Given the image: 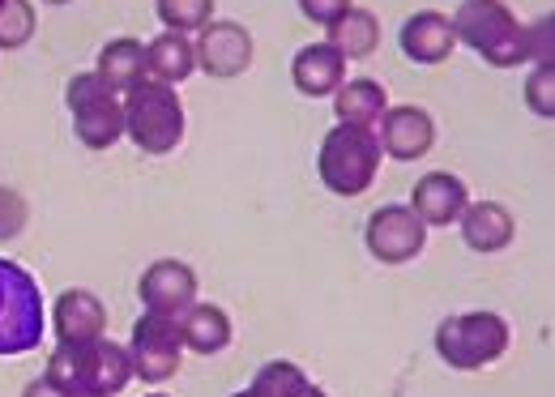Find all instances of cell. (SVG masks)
<instances>
[{
	"label": "cell",
	"mask_w": 555,
	"mask_h": 397,
	"mask_svg": "<svg viewBox=\"0 0 555 397\" xmlns=\"http://www.w3.org/2000/svg\"><path fill=\"white\" fill-rule=\"evenodd\" d=\"M43 337V304L30 273L0 261V355H22Z\"/></svg>",
	"instance_id": "7"
},
{
	"label": "cell",
	"mask_w": 555,
	"mask_h": 397,
	"mask_svg": "<svg viewBox=\"0 0 555 397\" xmlns=\"http://www.w3.org/2000/svg\"><path fill=\"white\" fill-rule=\"evenodd\" d=\"M354 0H299V9H304V17H312L317 26H334L343 13H347Z\"/></svg>",
	"instance_id": "29"
},
{
	"label": "cell",
	"mask_w": 555,
	"mask_h": 397,
	"mask_svg": "<svg viewBox=\"0 0 555 397\" xmlns=\"http://www.w3.org/2000/svg\"><path fill=\"white\" fill-rule=\"evenodd\" d=\"M193 56H197V68L209 73V77H240L244 68L253 65V35L240 26V22H222L214 17L202 26L197 43H193Z\"/></svg>",
	"instance_id": "10"
},
{
	"label": "cell",
	"mask_w": 555,
	"mask_h": 397,
	"mask_svg": "<svg viewBox=\"0 0 555 397\" xmlns=\"http://www.w3.org/2000/svg\"><path fill=\"white\" fill-rule=\"evenodd\" d=\"M48 4H69V0H48Z\"/></svg>",
	"instance_id": "33"
},
{
	"label": "cell",
	"mask_w": 555,
	"mask_h": 397,
	"mask_svg": "<svg viewBox=\"0 0 555 397\" xmlns=\"http://www.w3.org/2000/svg\"><path fill=\"white\" fill-rule=\"evenodd\" d=\"M325 43H334L347 61H363V56H372L380 48V22H376L372 9L350 4L334 26H325Z\"/></svg>",
	"instance_id": "21"
},
{
	"label": "cell",
	"mask_w": 555,
	"mask_h": 397,
	"mask_svg": "<svg viewBox=\"0 0 555 397\" xmlns=\"http://www.w3.org/2000/svg\"><path fill=\"white\" fill-rule=\"evenodd\" d=\"M552 30H555V17H539L534 26H526V52H530V61H539V65H552Z\"/></svg>",
	"instance_id": "28"
},
{
	"label": "cell",
	"mask_w": 555,
	"mask_h": 397,
	"mask_svg": "<svg viewBox=\"0 0 555 397\" xmlns=\"http://www.w3.org/2000/svg\"><path fill=\"white\" fill-rule=\"evenodd\" d=\"M125 137L145 154H171L184 141V103L176 86H163L154 77L138 81L125 94Z\"/></svg>",
	"instance_id": "4"
},
{
	"label": "cell",
	"mask_w": 555,
	"mask_h": 397,
	"mask_svg": "<svg viewBox=\"0 0 555 397\" xmlns=\"http://www.w3.org/2000/svg\"><path fill=\"white\" fill-rule=\"evenodd\" d=\"M380 163H385V154H380L376 129H363V125H334V132H325L321 154H317L321 184L334 197H363L376 184Z\"/></svg>",
	"instance_id": "2"
},
{
	"label": "cell",
	"mask_w": 555,
	"mask_h": 397,
	"mask_svg": "<svg viewBox=\"0 0 555 397\" xmlns=\"http://www.w3.org/2000/svg\"><path fill=\"white\" fill-rule=\"evenodd\" d=\"M466 205H470V189L453 171H427L411 189V209L423 227H453Z\"/></svg>",
	"instance_id": "14"
},
{
	"label": "cell",
	"mask_w": 555,
	"mask_h": 397,
	"mask_svg": "<svg viewBox=\"0 0 555 397\" xmlns=\"http://www.w3.org/2000/svg\"><path fill=\"white\" fill-rule=\"evenodd\" d=\"M48 376L65 394H107L116 397L133 381V359L120 342H86V346H56L48 359Z\"/></svg>",
	"instance_id": "3"
},
{
	"label": "cell",
	"mask_w": 555,
	"mask_h": 397,
	"mask_svg": "<svg viewBox=\"0 0 555 397\" xmlns=\"http://www.w3.org/2000/svg\"><path fill=\"white\" fill-rule=\"evenodd\" d=\"M145 397H163V394H145Z\"/></svg>",
	"instance_id": "35"
},
{
	"label": "cell",
	"mask_w": 555,
	"mask_h": 397,
	"mask_svg": "<svg viewBox=\"0 0 555 397\" xmlns=\"http://www.w3.org/2000/svg\"><path fill=\"white\" fill-rule=\"evenodd\" d=\"M22 397H69V394H65V389H61V385H56V381L43 372L39 381H30V385L22 389Z\"/></svg>",
	"instance_id": "30"
},
{
	"label": "cell",
	"mask_w": 555,
	"mask_h": 397,
	"mask_svg": "<svg viewBox=\"0 0 555 397\" xmlns=\"http://www.w3.org/2000/svg\"><path fill=\"white\" fill-rule=\"evenodd\" d=\"M334 112H338V125H363V129H376V120L385 116L389 107V90L372 77H354V81H343L334 90Z\"/></svg>",
	"instance_id": "20"
},
{
	"label": "cell",
	"mask_w": 555,
	"mask_h": 397,
	"mask_svg": "<svg viewBox=\"0 0 555 397\" xmlns=\"http://www.w3.org/2000/svg\"><path fill=\"white\" fill-rule=\"evenodd\" d=\"M526 103L534 116L555 120V65H539L526 77Z\"/></svg>",
	"instance_id": "26"
},
{
	"label": "cell",
	"mask_w": 555,
	"mask_h": 397,
	"mask_svg": "<svg viewBox=\"0 0 555 397\" xmlns=\"http://www.w3.org/2000/svg\"><path fill=\"white\" fill-rule=\"evenodd\" d=\"M133 359V376L145 385H163L180 372L184 359V342H180V325L176 317H158V312H141L133 321V342L125 346Z\"/></svg>",
	"instance_id": "8"
},
{
	"label": "cell",
	"mask_w": 555,
	"mask_h": 397,
	"mask_svg": "<svg viewBox=\"0 0 555 397\" xmlns=\"http://www.w3.org/2000/svg\"><path fill=\"white\" fill-rule=\"evenodd\" d=\"M138 299L145 304V312L158 317H180L189 304H197V273L189 261L163 257L154 261L138 282Z\"/></svg>",
	"instance_id": "11"
},
{
	"label": "cell",
	"mask_w": 555,
	"mask_h": 397,
	"mask_svg": "<svg viewBox=\"0 0 555 397\" xmlns=\"http://www.w3.org/2000/svg\"><path fill=\"white\" fill-rule=\"evenodd\" d=\"M291 81H295V90L299 94H308V99H325V94H334L343 81H347V56L334 48V43H308V48H299L295 52V61H291Z\"/></svg>",
	"instance_id": "16"
},
{
	"label": "cell",
	"mask_w": 555,
	"mask_h": 397,
	"mask_svg": "<svg viewBox=\"0 0 555 397\" xmlns=\"http://www.w3.org/2000/svg\"><path fill=\"white\" fill-rule=\"evenodd\" d=\"M145 73L163 86H180L197 73V56H193V43L180 35V30H163L158 39L145 43Z\"/></svg>",
	"instance_id": "19"
},
{
	"label": "cell",
	"mask_w": 555,
	"mask_h": 397,
	"mask_svg": "<svg viewBox=\"0 0 555 397\" xmlns=\"http://www.w3.org/2000/svg\"><path fill=\"white\" fill-rule=\"evenodd\" d=\"M154 13L167 30H202L214 22V0H154Z\"/></svg>",
	"instance_id": "25"
},
{
	"label": "cell",
	"mask_w": 555,
	"mask_h": 397,
	"mask_svg": "<svg viewBox=\"0 0 555 397\" xmlns=\"http://www.w3.org/2000/svg\"><path fill=\"white\" fill-rule=\"evenodd\" d=\"M231 397H253V394H248V389H244V394H231Z\"/></svg>",
	"instance_id": "34"
},
{
	"label": "cell",
	"mask_w": 555,
	"mask_h": 397,
	"mask_svg": "<svg viewBox=\"0 0 555 397\" xmlns=\"http://www.w3.org/2000/svg\"><path fill=\"white\" fill-rule=\"evenodd\" d=\"M52 325H56L61 346H86V342H99L107 333V308L94 291L69 286L52 308Z\"/></svg>",
	"instance_id": "13"
},
{
	"label": "cell",
	"mask_w": 555,
	"mask_h": 397,
	"mask_svg": "<svg viewBox=\"0 0 555 397\" xmlns=\"http://www.w3.org/2000/svg\"><path fill=\"white\" fill-rule=\"evenodd\" d=\"M508 342H513V330L500 312H462L440 321L436 355L457 372H479L508 355Z\"/></svg>",
	"instance_id": "5"
},
{
	"label": "cell",
	"mask_w": 555,
	"mask_h": 397,
	"mask_svg": "<svg viewBox=\"0 0 555 397\" xmlns=\"http://www.w3.org/2000/svg\"><path fill=\"white\" fill-rule=\"evenodd\" d=\"M295 397H330V394H325L321 385H312V381H308V385H304V389H299Z\"/></svg>",
	"instance_id": "31"
},
{
	"label": "cell",
	"mask_w": 555,
	"mask_h": 397,
	"mask_svg": "<svg viewBox=\"0 0 555 397\" xmlns=\"http://www.w3.org/2000/svg\"><path fill=\"white\" fill-rule=\"evenodd\" d=\"M376 141H380V154L398 163H418L436 145V120L415 103L385 107V116L376 120Z\"/></svg>",
	"instance_id": "12"
},
{
	"label": "cell",
	"mask_w": 555,
	"mask_h": 397,
	"mask_svg": "<svg viewBox=\"0 0 555 397\" xmlns=\"http://www.w3.org/2000/svg\"><path fill=\"white\" fill-rule=\"evenodd\" d=\"M304 385H308V376H304L299 363H291V359H270V363L253 376L248 394L253 397H295Z\"/></svg>",
	"instance_id": "23"
},
{
	"label": "cell",
	"mask_w": 555,
	"mask_h": 397,
	"mask_svg": "<svg viewBox=\"0 0 555 397\" xmlns=\"http://www.w3.org/2000/svg\"><path fill=\"white\" fill-rule=\"evenodd\" d=\"M457 222H462L466 248H475V253H500L517 235V218L500 201H470Z\"/></svg>",
	"instance_id": "17"
},
{
	"label": "cell",
	"mask_w": 555,
	"mask_h": 397,
	"mask_svg": "<svg viewBox=\"0 0 555 397\" xmlns=\"http://www.w3.org/2000/svg\"><path fill=\"white\" fill-rule=\"evenodd\" d=\"M176 325H180V342H184V350H193V355H218V350H227L231 346V317L218 308V304H189L180 317H176Z\"/></svg>",
	"instance_id": "18"
},
{
	"label": "cell",
	"mask_w": 555,
	"mask_h": 397,
	"mask_svg": "<svg viewBox=\"0 0 555 397\" xmlns=\"http://www.w3.org/2000/svg\"><path fill=\"white\" fill-rule=\"evenodd\" d=\"M26 218H30V209H26L22 193L0 189V244H4V240H13V235H22Z\"/></svg>",
	"instance_id": "27"
},
{
	"label": "cell",
	"mask_w": 555,
	"mask_h": 397,
	"mask_svg": "<svg viewBox=\"0 0 555 397\" xmlns=\"http://www.w3.org/2000/svg\"><path fill=\"white\" fill-rule=\"evenodd\" d=\"M398 43L402 52L415 61V65H440L449 61V52L457 48V35H453V22L436 9H418L402 22L398 30Z\"/></svg>",
	"instance_id": "15"
},
{
	"label": "cell",
	"mask_w": 555,
	"mask_h": 397,
	"mask_svg": "<svg viewBox=\"0 0 555 397\" xmlns=\"http://www.w3.org/2000/svg\"><path fill=\"white\" fill-rule=\"evenodd\" d=\"M449 22H453L457 43H466L470 52H479L487 65L517 68L530 61V52H526V26L517 22V13L504 0H462Z\"/></svg>",
	"instance_id": "1"
},
{
	"label": "cell",
	"mask_w": 555,
	"mask_h": 397,
	"mask_svg": "<svg viewBox=\"0 0 555 397\" xmlns=\"http://www.w3.org/2000/svg\"><path fill=\"white\" fill-rule=\"evenodd\" d=\"M69 397H107V394H69Z\"/></svg>",
	"instance_id": "32"
},
{
	"label": "cell",
	"mask_w": 555,
	"mask_h": 397,
	"mask_svg": "<svg viewBox=\"0 0 555 397\" xmlns=\"http://www.w3.org/2000/svg\"><path fill=\"white\" fill-rule=\"evenodd\" d=\"M367 253L376 257V261L385 265H406L415 261L418 253H423V244H427V227L418 222V214L411 205H380V209H372V218H367Z\"/></svg>",
	"instance_id": "9"
},
{
	"label": "cell",
	"mask_w": 555,
	"mask_h": 397,
	"mask_svg": "<svg viewBox=\"0 0 555 397\" xmlns=\"http://www.w3.org/2000/svg\"><path fill=\"white\" fill-rule=\"evenodd\" d=\"M116 94H129L138 81H145V43L141 39H112L99 52V68H94Z\"/></svg>",
	"instance_id": "22"
},
{
	"label": "cell",
	"mask_w": 555,
	"mask_h": 397,
	"mask_svg": "<svg viewBox=\"0 0 555 397\" xmlns=\"http://www.w3.org/2000/svg\"><path fill=\"white\" fill-rule=\"evenodd\" d=\"M73 132L86 150H112L125 137V94H116L99 73H77L65 86Z\"/></svg>",
	"instance_id": "6"
},
{
	"label": "cell",
	"mask_w": 555,
	"mask_h": 397,
	"mask_svg": "<svg viewBox=\"0 0 555 397\" xmlns=\"http://www.w3.org/2000/svg\"><path fill=\"white\" fill-rule=\"evenodd\" d=\"M39 13L30 0H0V52H17L22 43L35 39Z\"/></svg>",
	"instance_id": "24"
}]
</instances>
